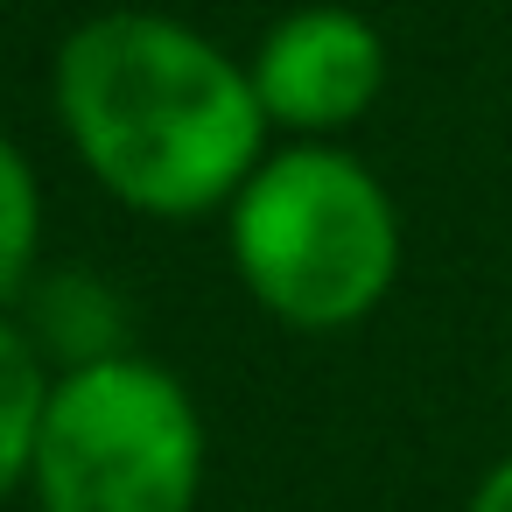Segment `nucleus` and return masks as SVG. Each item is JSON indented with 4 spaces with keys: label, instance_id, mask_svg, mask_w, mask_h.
Masks as SVG:
<instances>
[{
    "label": "nucleus",
    "instance_id": "obj_1",
    "mask_svg": "<svg viewBox=\"0 0 512 512\" xmlns=\"http://www.w3.org/2000/svg\"><path fill=\"white\" fill-rule=\"evenodd\" d=\"M78 162L141 218H204L267 162L253 71L155 8H113L64 36L50 71Z\"/></svg>",
    "mask_w": 512,
    "mask_h": 512
},
{
    "label": "nucleus",
    "instance_id": "obj_2",
    "mask_svg": "<svg viewBox=\"0 0 512 512\" xmlns=\"http://www.w3.org/2000/svg\"><path fill=\"white\" fill-rule=\"evenodd\" d=\"M225 239L246 295L295 330L365 323L400 274V211L337 141L274 148L225 204Z\"/></svg>",
    "mask_w": 512,
    "mask_h": 512
},
{
    "label": "nucleus",
    "instance_id": "obj_3",
    "mask_svg": "<svg viewBox=\"0 0 512 512\" xmlns=\"http://www.w3.org/2000/svg\"><path fill=\"white\" fill-rule=\"evenodd\" d=\"M29 491L43 512H197L204 414L176 372L99 351L57 372Z\"/></svg>",
    "mask_w": 512,
    "mask_h": 512
},
{
    "label": "nucleus",
    "instance_id": "obj_4",
    "mask_svg": "<svg viewBox=\"0 0 512 512\" xmlns=\"http://www.w3.org/2000/svg\"><path fill=\"white\" fill-rule=\"evenodd\" d=\"M253 92L295 141H330L386 92V36L351 8H295L253 50Z\"/></svg>",
    "mask_w": 512,
    "mask_h": 512
},
{
    "label": "nucleus",
    "instance_id": "obj_5",
    "mask_svg": "<svg viewBox=\"0 0 512 512\" xmlns=\"http://www.w3.org/2000/svg\"><path fill=\"white\" fill-rule=\"evenodd\" d=\"M50 351L0 309V498L29 484V463H36V428H43V407H50Z\"/></svg>",
    "mask_w": 512,
    "mask_h": 512
},
{
    "label": "nucleus",
    "instance_id": "obj_6",
    "mask_svg": "<svg viewBox=\"0 0 512 512\" xmlns=\"http://www.w3.org/2000/svg\"><path fill=\"white\" fill-rule=\"evenodd\" d=\"M36 253H43V183L29 155L0 134V302L22 295V281L36 274Z\"/></svg>",
    "mask_w": 512,
    "mask_h": 512
},
{
    "label": "nucleus",
    "instance_id": "obj_7",
    "mask_svg": "<svg viewBox=\"0 0 512 512\" xmlns=\"http://www.w3.org/2000/svg\"><path fill=\"white\" fill-rule=\"evenodd\" d=\"M470 512H512V456L477 484V498H470Z\"/></svg>",
    "mask_w": 512,
    "mask_h": 512
}]
</instances>
